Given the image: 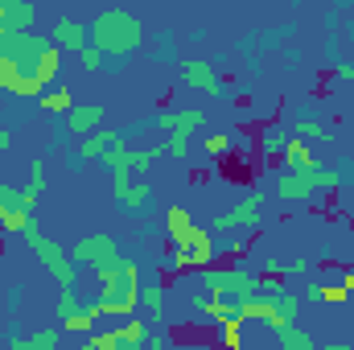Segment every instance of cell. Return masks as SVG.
<instances>
[{"mask_svg": "<svg viewBox=\"0 0 354 350\" xmlns=\"http://www.w3.org/2000/svg\"><path fill=\"white\" fill-rule=\"evenodd\" d=\"M87 42L107 58V62H124L128 54L140 50L145 25H140V17L128 12V8H103V12H95L87 21Z\"/></svg>", "mask_w": 354, "mask_h": 350, "instance_id": "1", "label": "cell"}, {"mask_svg": "<svg viewBox=\"0 0 354 350\" xmlns=\"http://www.w3.org/2000/svg\"><path fill=\"white\" fill-rule=\"evenodd\" d=\"M99 276V301H91L87 309L95 317H132L136 313V305H140V268L136 260H120L107 264V268H99L95 272Z\"/></svg>", "mask_w": 354, "mask_h": 350, "instance_id": "2", "label": "cell"}, {"mask_svg": "<svg viewBox=\"0 0 354 350\" xmlns=\"http://www.w3.org/2000/svg\"><path fill=\"white\" fill-rule=\"evenodd\" d=\"M25 243L37 252V260H41V268L62 284V288H71L75 280H79V268H75V260H71V252H62L50 235H41V227L33 223V227H25Z\"/></svg>", "mask_w": 354, "mask_h": 350, "instance_id": "3", "label": "cell"}, {"mask_svg": "<svg viewBox=\"0 0 354 350\" xmlns=\"http://www.w3.org/2000/svg\"><path fill=\"white\" fill-rule=\"evenodd\" d=\"M111 185H115V206L128 219L149 214V206H153V185L149 181H132V169H115L111 174Z\"/></svg>", "mask_w": 354, "mask_h": 350, "instance_id": "4", "label": "cell"}, {"mask_svg": "<svg viewBox=\"0 0 354 350\" xmlns=\"http://www.w3.org/2000/svg\"><path fill=\"white\" fill-rule=\"evenodd\" d=\"M71 260L75 264H87V268H107V264L120 260V243L107 235V231H91V235H83L75 248H71Z\"/></svg>", "mask_w": 354, "mask_h": 350, "instance_id": "5", "label": "cell"}, {"mask_svg": "<svg viewBox=\"0 0 354 350\" xmlns=\"http://www.w3.org/2000/svg\"><path fill=\"white\" fill-rule=\"evenodd\" d=\"M260 210H264V194H252V198H243L235 210H223L210 227H214V231H243V235H248V231L260 227Z\"/></svg>", "mask_w": 354, "mask_h": 350, "instance_id": "6", "label": "cell"}, {"mask_svg": "<svg viewBox=\"0 0 354 350\" xmlns=\"http://www.w3.org/2000/svg\"><path fill=\"white\" fill-rule=\"evenodd\" d=\"M50 46L71 50V54H83L91 46L87 42V21H79V17H58V21L50 25Z\"/></svg>", "mask_w": 354, "mask_h": 350, "instance_id": "7", "label": "cell"}, {"mask_svg": "<svg viewBox=\"0 0 354 350\" xmlns=\"http://www.w3.org/2000/svg\"><path fill=\"white\" fill-rule=\"evenodd\" d=\"M181 83H185L189 91H202V95H218V91H223L218 66L206 62V58H189V62H181Z\"/></svg>", "mask_w": 354, "mask_h": 350, "instance_id": "8", "label": "cell"}, {"mask_svg": "<svg viewBox=\"0 0 354 350\" xmlns=\"http://www.w3.org/2000/svg\"><path fill=\"white\" fill-rule=\"evenodd\" d=\"M103 120H107L103 103H75V111L66 116V132L79 136V140H87V136H95L103 128Z\"/></svg>", "mask_w": 354, "mask_h": 350, "instance_id": "9", "label": "cell"}, {"mask_svg": "<svg viewBox=\"0 0 354 350\" xmlns=\"http://www.w3.org/2000/svg\"><path fill=\"white\" fill-rule=\"evenodd\" d=\"M0 338L8 350H58V330H37V334H21V326H0Z\"/></svg>", "mask_w": 354, "mask_h": 350, "instance_id": "10", "label": "cell"}, {"mask_svg": "<svg viewBox=\"0 0 354 350\" xmlns=\"http://www.w3.org/2000/svg\"><path fill=\"white\" fill-rule=\"evenodd\" d=\"M194 235H202V227L194 223V214H189L185 206H169V210H165V239L174 243V252L185 248Z\"/></svg>", "mask_w": 354, "mask_h": 350, "instance_id": "11", "label": "cell"}, {"mask_svg": "<svg viewBox=\"0 0 354 350\" xmlns=\"http://www.w3.org/2000/svg\"><path fill=\"white\" fill-rule=\"evenodd\" d=\"M37 21V8L25 0H0V33H25Z\"/></svg>", "mask_w": 354, "mask_h": 350, "instance_id": "12", "label": "cell"}, {"mask_svg": "<svg viewBox=\"0 0 354 350\" xmlns=\"http://www.w3.org/2000/svg\"><path fill=\"white\" fill-rule=\"evenodd\" d=\"M280 165H284V174H301V177H309V174H317L322 165H317V157L309 153V145L305 140H288V149H284V157H280Z\"/></svg>", "mask_w": 354, "mask_h": 350, "instance_id": "13", "label": "cell"}, {"mask_svg": "<svg viewBox=\"0 0 354 350\" xmlns=\"http://www.w3.org/2000/svg\"><path fill=\"white\" fill-rule=\"evenodd\" d=\"M124 145V132H107V128H99L95 136L87 140H79V153H83V161H103L111 149H120Z\"/></svg>", "mask_w": 354, "mask_h": 350, "instance_id": "14", "label": "cell"}, {"mask_svg": "<svg viewBox=\"0 0 354 350\" xmlns=\"http://www.w3.org/2000/svg\"><path fill=\"white\" fill-rule=\"evenodd\" d=\"M33 75H37L41 87H58V79H62V50H58V46H46V50L37 54Z\"/></svg>", "mask_w": 354, "mask_h": 350, "instance_id": "15", "label": "cell"}, {"mask_svg": "<svg viewBox=\"0 0 354 350\" xmlns=\"http://www.w3.org/2000/svg\"><path fill=\"white\" fill-rule=\"evenodd\" d=\"M140 305H145V313L149 317H165V309H169V301H165V284L161 280H140Z\"/></svg>", "mask_w": 354, "mask_h": 350, "instance_id": "16", "label": "cell"}, {"mask_svg": "<svg viewBox=\"0 0 354 350\" xmlns=\"http://www.w3.org/2000/svg\"><path fill=\"white\" fill-rule=\"evenodd\" d=\"M37 103H41V111H50V116H71V111H75V91L58 83V87L41 91V99H37Z\"/></svg>", "mask_w": 354, "mask_h": 350, "instance_id": "17", "label": "cell"}, {"mask_svg": "<svg viewBox=\"0 0 354 350\" xmlns=\"http://www.w3.org/2000/svg\"><path fill=\"white\" fill-rule=\"evenodd\" d=\"M292 132H297V140H330V124L322 116H309V111H301L292 120Z\"/></svg>", "mask_w": 354, "mask_h": 350, "instance_id": "18", "label": "cell"}, {"mask_svg": "<svg viewBox=\"0 0 354 350\" xmlns=\"http://www.w3.org/2000/svg\"><path fill=\"white\" fill-rule=\"evenodd\" d=\"M288 140H292V136H288L280 124H268L264 132H260V153H264V161H276V157H284Z\"/></svg>", "mask_w": 354, "mask_h": 350, "instance_id": "19", "label": "cell"}, {"mask_svg": "<svg viewBox=\"0 0 354 350\" xmlns=\"http://www.w3.org/2000/svg\"><path fill=\"white\" fill-rule=\"evenodd\" d=\"M115 342H120V350H145V342H149V330H145V322L128 317V322L115 330Z\"/></svg>", "mask_w": 354, "mask_h": 350, "instance_id": "20", "label": "cell"}, {"mask_svg": "<svg viewBox=\"0 0 354 350\" xmlns=\"http://www.w3.org/2000/svg\"><path fill=\"white\" fill-rule=\"evenodd\" d=\"M276 350H326V347L313 342L309 334H301L297 326H284V330H276Z\"/></svg>", "mask_w": 354, "mask_h": 350, "instance_id": "21", "label": "cell"}, {"mask_svg": "<svg viewBox=\"0 0 354 350\" xmlns=\"http://www.w3.org/2000/svg\"><path fill=\"white\" fill-rule=\"evenodd\" d=\"M305 301H309V305H346V301H351V293H346L342 284H313Z\"/></svg>", "mask_w": 354, "mask_h": 350, "instance_id": "22", "label": "cell"}, {"mask_svg": "<svg viewBox=\"0 0 354 350\" xmlns=\"http://www.w3.org/2000/svg\"><path fill=\"white\" fill-rule=\"evenodd\" d=\"M21 194H25V202H29V206L46 194V157H33V161H29V185H25Z\"/></svg>", "mask_w": 354, "mask_h": 350, "instance_id": "23", "label": "cell"}, {"mask_svg": "<svg viewBox=\"0 0 354 350\" xmlns=\"http://www.w3.org/2000/svg\"><path fill=\"white\" fill-rule=\"evenodd\" d=\"M165 157V145H149V149H128V169H153Z\"/></svg>", "mask_w": 354, "mask_h": 350, "instance_id": "24", "label": "cell"}, {"mask_svg": "<svg viewBox=\"0 0 354 350\" xmlns=\"http://www.w3.org/2000/svg\"><path fill=\"white\" fill-rule=\"evenodd\" d=\"M202 149H206V157H231L235 153V136L231 132H206Z\"/></svg>", "mask_w": 354, "mask_h": 350, "instance_id": "25", "label": "cell"}, {"mask_svg": "<svg viewBox=\"0 0 354 350\" xmlns=\"http://www.w3.org/2000/svg\"><path fill=\"white\" fill-rule=\"evenodd\" d=\"M214 338L223 350H243V322H223Z\"/></svg>", "mask_w": 354, "mask_h": 350, "instance_id": "26", "label": "cell"}, {"mask_svg": "<svg viewBox=\"0 0 354 350\" xmlns=\"http://www.w3.org/2000/svg\"><path fill=\"white\" fill-rule=\"evenodd\" d=\"M79 313V288L71 284V288H58V317L62 322H71Z\"/></svg>", "mask_w": 354, "mask_h": 350, "instance_id": "27", "label": "cell"}, {"mask_svg": "<svg viewBox=\"0 0 354 350\" xmlns=\"http://www.w3.org/2000/svg\"><path fill=\"white\" fill-rule=\"evenodd\" d=\"M189 145H194V140H189L185 132H169V140H165V153H169L174 161H185V157H189Z\"/></svg>", "mask_w": 354, "mask_h": 350, "instance_id": "28", "label": "cell"}, {"mask_svg": "<svg viewBox=\"0 0 354 350\" xmlns=\"http://www.w3.org/2000/svg\"><path fill=\"white\" fill-rule=\"evenodd\" d=\"M95 322H99V317H95L91 309H79V313H75L71 322H62V330H79V334H95Z\"/></svg>", "mask_w": 354, "mask_h": 350, "instance_id": "29", "label": "cell"}, {"mask_svg": "<svg viewBox=\"0 0 354 350\" xmlns=\"http://www.w3.org/2000/svg\"><path fill=\"white\" fill-rule=\"evenodd\" d=\"M87 342H91L95 350H120V342H115V330H111V334H107V330H95Z\"/></svg>", "mask_w": 354, "mask_h": 350, "instance_id": "30", "label": "cell"}, {"mask_svg": "<svg viewBox=\"0 0 354 350\" xmlns=\"http://www.w3.org/2000/svg\"><path fill=\"white\" fill-rule=\"evenodd\" d=\"M79 58H83V66H87V71H107V58H103V54H99L95 46H87V50H83Z\"/></svg>", "mask_w": 354, "mask_h": 350, "instance_id": "31", "label": "cell"}, {"mask_svg": "<svg viewBox=\"0 0 354 350\" xmlns=\"http://www.w3.org/2000/svg\"><path fill=\"white\" fill-rule=\"evenodd\" d=\"M21 297H25V284H12L8 297H4V309H8L12 317H17V309H21Z\"/></svg>", "mask_w": 354, "mask_h": 350, "instance_id": "32", "label": "cell"}, {"mask_svg": "<svg viewBox=\"0 0 354 350\" xmlns=\"http://www.w3.org/2000/svg\"><path fill=\"white\" fill-rule=\"evenodd\" d=\"M309 272V260L301 256V260H288V264H280V276H305Z\"/></svg>", "mask_w": 354, "mask_h": 350, "instance_id": "33", "label": "cell"}, {"mask_svg": "<svg viewBox=\"0 0 354 350\" xmlns=\"http://www.w3.org/2000/svg\"><path fill=\"white\" fill-rule=\"evenodd\" d=\"M83 165H87V161H83V153H79V149H71V153H66V169H71V174H79Z\"/></svg>", "mask_w": 354, "mask_h": 350, "instance_id": "34", "label": "cell"}, {"mask_svg": "<svg viewBox=\"0 0 354 350\" xmlns=\"http://www.w3.org/2000/svg\"><path fill=\"white\" fill-rule=\"evenodd\" d=\"M8 149H12V128L0 124V153H8Z\"/></svg>", "mask_w": 354, "mask_h": 350, "instance_id": "35", "label": "cell"}, {"mask_svg": "<svg viewBox=\"0 0 354 350\" xmlns=\"http://www.w3.org/2000/svg\"><path fill=\"white\" fill-rule=\"evenodd\" d=\"M342 288H346V293H354V268H346V272H342Z\"/></svg>", "mask_w": 354, "mask_h": 350, "instance_id": "36", "label": "cell"}, {"mask_svg": "<svg viewBox=\"0 0 354 350\" xmlns=\"http://www.w3.org/2000/svg\"><path fill=\"white\" fill-rule=\"evenodd\" d=\"M351 223H354V206H351Z\"/></svg>", "mask_w": 354, "mask_h": 350, "instance_id": "37", "label": "cell"}]
</instances>
